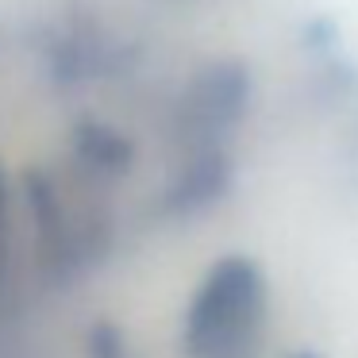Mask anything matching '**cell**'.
<instances>
[{
    "instance_id": "6da1fadb",
    "label": "cell",
    "mask_w": 358,
    "mask_h": 358,
    "mask_svg": "<svg viewBox=\"0 0 358 358\" xmlns=\"http://www.w3.org/2000/svg\"><path fill=\"white\" fill-rule=\"evenodd\" d=\"M266 308L262 273L250 258H224L189 308L185 339L196 358H250Z\"/></svg>"
},
{
    "instance_id": "7a4b0ae2",
    "label": "cell",
    "mask_w": 358,
    "mask_h": 358,
    "mask_svg": "<svg viewBox=\"0 0 358 358\" xmlns=\"http://www.w3.org/2000/svg\"><path fill=\"white\" fill-rule=\"evenodd\" d=\"M93 358H127L124 343L116 339V331H112V327H96V335H93Z\"/></svg>"
},
{
    "instance_id": "3957f363",
    "label": "cell",
    "mask_w": 358,
    "mask_h": 358,
    "mask_svg": "<svg viewBox=\"0 0 358 358\" xmlns=\"http://www.w3.org/2000/svg\"><path fill=\"white\" fill-rule=\"evenodd\" d=\"M296 358H312V355H296Z\"/></svg>"
}]
</instances>
